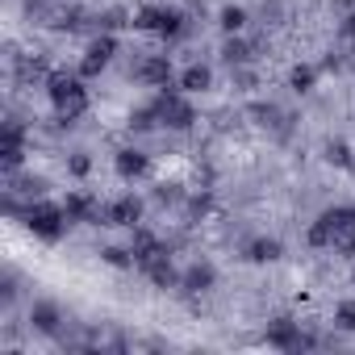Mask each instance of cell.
Listing matches in <instances>:
<instances>
[{"instance_id": "1", "label": "cell", "mask_w": 355, "mask_h": 355, "mask_svg": "<svg viewBox=\"0 0 355 355\" xmlns=\"http://www.w3.org/2000/svg\"><path fill=\"white\" fill-rule=\"evenodd\" d=\"M46 84H51V101H55V109H59V121H76V117L88 109V92L80 88V80H71V76H51Z\"/></svg>"}, {"instance_id": "2", "label": "cell", "mask_w": 355, "mask_h": 355, "mask_svg": "<svg viewBox=\"0 0 355 355\" xmlns=\"http://www.w3.org/2000/svg\"><path fill=\"white\" fill-rule=\"evenodd\" d=\"M67 209H59V205H30L26 209V226L38 234V239H46V243H59L63 239V230H67Z\"/></svg>"}, {"instance_id": "3", "label": "cell", "mask_w": 355, "mask_h": 355, "mask_svg": "<svg viewBox=\"0 0 355 355\" xmlns=\"http://www.w3.org/2000/svg\"><path fill=\"white\" fill-rule=\"evenodd\" d=\"M155 113H159V125H171V130H189V125L197 121L193 105H189L184 96H175V92H163V96L155 101Z\"/></svg>"}, {"instance_id": "4", "label": "cell", "mask_w": 355, "mask_h": 355, "mask_svg": "<svg viewBox=\"0 0 355 355\" xmlns=\"http://www.w3.org/2000/svg\"><path fill=\"white\" fill-rule=\"evenodd\" d=\"M134 26H138V30H150V34H163V38H175V34L184 30L180 13H171V9H142Z\"/></svg>"}, {"instance_id": "5", "label": "cell", "mask_w": 355, "mask_h": 355, "mask_svg": "<svg viewBox=\"0 0 355 355\" xmlns=\"http://www.w3.org/2000/svg\"><path fill=\"white\" fill-rule=\"evenodd\" d=\"M138 218H142L138 197H117L113 205H105V226H138Z\"/></svg>"}, {"instance_id": "6", "label": "cell", "mask_w": 355, "mask_h": 355, "mask_svg": "<svg viewBox=\"0 0 355 355\" xmlns=\"http://www.w3.org/2000/svg\"><path fill=\"white\" fill-rule=\"evenodd\" d=\"M138 268L146 272V280H150L155 288H171V284H175V268H171V255H167V247H163L159 255H150V259H142Z\"/></svg>"}, {"instance_id": "7", "label": "cell", "mask_w": 355, "mask_h": 355, "mask_svg": "<svg viewBox=\"0 0 355 355\" xmlns=\"http://www.w3.org/2000/svg\"><path fill=\"white\" fill-rule=\"evenodd\" d=\"M134 76H138L142 84H150V88H167V84H171V63H167L163 55H150V59L138 63Z\"/></svg>"}, {"instance_id": "8", "label": "cell", "mask_w": 355, "mask_h": 355, "mask_svg": "<svg viewBox=\"0 0 355 355\" xmlns=\"http://www.w3.org/2000/svg\"><path fill=\"white\" fill-rule=\"evenodd\" d=\"M63 209H67V218H71V222H105V209H101V201H92L88 193H71Z\"/></svg>"}, {"instance_id": "9", "label": "cell", "mask_w": 355, "mask_h": 355, "mask_svg": "<svg viewBox=\"0 0 355 355\" xmlns=\"http://www.w3.org/2000/svg\"><path fill=\"white\" fill-rule=\"evenodd\" d=\"M21 142H26V130H21L17 121H9L5 134H0V155H5V167H9V171L21 167Z\"/></svg>"}, {"instance_id": "10", "label": "cell", "mask_w": 355, "mask_h": 355, "mask_svg": "<svg viewBox=\"0 0 355 355\" xmlns=\"http://www.w3.org/2000/svg\"><path fill=\"white\" fill-rule=\"evenodd\" d=\"M113 51H117L113 34H101V38H96L92 46H88V59H84V67H80V71H84V76H96V71H101V67H105V63L113 59Z\"/></svg>"}, {"instance_id": "11", "label": "cell", "mask_w": 355, "mask_h": 355, "mask_svg": "<svg viewBox=\"0 0 355 355\" xmlns=\"http://www.w3.org/2000/svg\"><path fill=\"white\" fill-rule=\"evenodd\" d=\"M268 343H272V347H280V351H297V347H305L309 338H305V334H301L288 318H280V322L268 330Z\"/></svg>"}, {"instance_id": "12", "label": "cell", "mask_w": 355, "mask_h": 355, "mask_svg": "<svg viewBox=\"0 0 355 355\" xmlns=\"http://www.w3.org/2000/svg\"><path fill=\"white\" fill-rule=\"evenodd\" d=\"M30 322H34V330H38V334H59L63 313H59V305H55V301H38V305L30 309Z\"/></svg>"}, {"instance_id": "13", "label": "cell", "mask_w": 355, "mask_h": 355, "mask_svg": "<svg viewBox=\"0 0 355 355\" xmlns=\"http://www.w3.org/2000/svg\"><path fill=\"white\" fill-rule=\"evenodd\" d=\"M146 167H150V159L142 155V150H117V171L125 175V180H138V175H146Z\"/></svg>"}, {"instance_id": "14", "label": "cell", "mask_w": 355, "mask_h": 355, "mask_svg": "<svg viewBox=\"0 0 355 355\" xmlns=\"http://www.w3.org/2000/svg\"><path fill=\"white\" fill-rule=\"evenodd\" d=\"M214 280H218L214 263H193V268L184 272V288H189V293H209V288H214Z\"/></svg>"}, {"instance_id": "15", "label": "cell", "mask_w": 355, "mask_h": 355, "mask_svg": "<svg viewBox=\"0 0 355 355\" xmlns=\"http://www.w3.org/2000/svg\"><path fill=\"white\" fill-rule=\"evenodd\" d=\"M247 259H251V263H272V259H280V243H276V239H255V243L247 247Z\"/></svg>"}, {"instance_id": "16", "label": "cell", "mask_w": 355, "mask_h": 355, "mask_svg": "<svg viewBox=\"0 0 355 355\" xmlns=\"http://www.w3.org/2000/svg\"><path fill=\"white\" fill-rule=\"evenodd\" d=\"M17 80L21 84H34V80H51V76H46V63L42 59H17Z\"/></svg>"}, {"instance_id": "17", "label": "cell", "mask_w": 355, "mask_h": 355, "mask_svg": "<svg viewBox=\"0 0 355 355\" xmlns=\"http://www.w3.org/2000/svg\"><path fill=\"white\" fill-rule=\"evenodd\" d=\"M209 80H214V76H209V67H201V63H193V67L180 76V84H184L189 92H205V88H209Z\"/></svg>"}, {"instance_id": "18", "label": "cell", "mask_w": 355, "mask_h": 355, "mask_svg": "<svg viewBox=\"0 0 355 355\" xmlns=\"http://www.w3.org/2000/svg\"><path fill=\"white\" fill-rule=\"evenodd\" d=\"M222 59H226L230 67H239V63H247V59H251V46H247V42H239V38H230V42L222 46Z\"/></svg>"}, {"instance_id": "19", "label": "cell", "mask_w": 355, "mask_h": 355, "mask_svg": "<svg viewBox=\"0 0 355 355\" xmlns=\"http://www.w3.org/2000/svg\"><path fill=\"white\" fill-rule=\"evenodd\" d=\"M243 26H247V13H243V9H234V5H230V9H222V30L239 34Z\"/></svg>"}, {"instance_id": "20", "label": "cell", "mask_w": 355, "mask_h": 355, "mask_svg": "<svg viewBox=\"0 0 355 355\" xmlns=\"http://www.w3.org/2000/svg\"><path fill=\"white\" fill-rule=\"evenodd\" d=\"M159 121V113H155V105H146V109H138V113H130V130H150Z\"/></svg>"}, {"instance_id": "21", "label": "cell", "mask_w": 355, "mask_h": 355, "mask_svg": "<svg viewBox=\"0 0 355 355\" xmlns=\"http://www.w3.org/2000/svg\"><path fill=\"white\" fill-rule=\"evenodd\" d=\"M334 326H338V330H355V301H343V305L334 309Z\"/></svg>"}, {"instance_id": "22", "label": "cell", "mask_w": 355, "mask_h": 355, "mask_svg": "<svg viewBox=\"0 0 355 355\" xmlns=\"http://www.w3.org/2000/svg\"><path fill=\"white\" fill-rule=\"evenodd\" d=\"M313 80H318V71H313V67H293V88H297V92H309V88H313Z\"/></svg>"}, {"instance_id": "23", "label": "cell", "mask_w": 355, "mask_h": 355, "mask_svg": "<svg viewBox=\"0 0 355 355\" xmlns=\"http://www.w3.org/2000/svg\"><path fill=\"white\" fill-rule=\"evenodd\" d=\"M105 263H113V268H134L138 259H134V251H121V247H109V251H105Z\"/></svg>"}, {"instance_id": "24", "label": "cell", "mask_w": 355, "mask_h": 355, "mask_svg": "<svg viewBox=\"0 0 355 355\" xmlns=\"http://www.w3.org/2000/svg\"><path fill=\"white\" fill-rule=\"evenodd\" d=\"M21 193L42 197V193H46V180H42V175H26V180H21Z\"/></svg>"}, {"instance_id": "25", "label": "cell", "mask_w": 355, "mask_h": 355, "mask_svg": "<svg viewBox=\"0 0 355 355\" xmlns=\"http://www.w3.org/2000/svg\"><path fill=\"white\" fill-rule=\"evenodd\" d=\"M67 167H71V175H88V171H92V159H88V155H71Z\"/></svg>"}, {"instance_id": "26", "label": "cell", "mask_w": 355, "mask_h": 355, "mask_svg": "<svg viewBox=\"0 0 355 355\" xmlns=\"http://www.w3.org/2000/svg\"><path fill=\"white\" fill-rule=\"evenodd\" d=\"M101 26H105V30H121V26H125V13H121V9H109V13L101 17Z\"/></svg>"}, {"instance_id": "27", "label": "cell", "mask_w": 355, "mask_h": 355, "mask_svg": "<svg viewBox=\"0 0 355 355\" xmlns=\"http://www.w3.org/2000/svg\"><path fill=\"white\" fill-rule=\"evenodd\" d=\"M326 159H330V163H347V146H343V142H330V146H326Z\"/></svg>"}, {"instance_id": "28", "label": "cell", "mask_w": 355, "mask_h": 355, "mask_svg": "<svg viewBox=\"0 0 355 355\" xmlns=\"http://www.w3.org/2000/svg\"><path fill=\"white\" fill-rule=\"evenodd\" d=\"M26 9L34 13V9H46V0H26Z\"/></svg>"}, {"instance_id": "29", "label": "cell", "mask_w": 355, "mask_h": 355, "mask_svg": "<svg viewBox=\"0 0 355 355\" xmlns=\"http://www.w3.org/2000/svg\"><path fill=\"white\" fill-rule=\"evenodd\" d=\"M347 34H351V38H355V17H347Z\"/></svg>"}]
</instances>
